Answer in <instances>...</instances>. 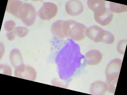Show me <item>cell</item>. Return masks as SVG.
<instances>
[{"label":"cell","mask_w":127,"mask_h":95,"mask_svg":"<svg viewBox=\"0 0 127 95\" xmlns=\"http://www.w3.org/2000/svg\"><path fill=\"white\" fill-rule=\"evenodd\" d=\"M65 34L75 41H80L86 36L87 28L85 25L72 20L64 21Z\"/></svg>","instance_id":"obj_1"},{"label":"cell","mask_w":127,"mask_h":95,"mask_svg":"<svg viewBox=\"0 0 127 95\" xmlns=\"http://www.w3.org/2000/svg\"><path fill=\"white\" fill-rule=\"evenodd\" d=\"M37 16L35 8L32 4L23 2L16 17L20 19L26 25L30 27L35 23Z\"/></svg>","instance_id":"obj_2"},{"label":"cell","mask_w":127,"mask_h":95,"mask_svg":"<svg viewBox=\"0 0 127 95\" xmlns=\"http://www.w3.org/2000/svg\"><path fill=\"white\" fill-rule=\"evenodd\" d=\"M14 75L16 77L31 81H35L37 73L35 69L24 63L15 68Z\"/></svg>","instance_id":"obj_3"},{"label":"cell","mask_w":127,"mask_h":95,"mask_svg":"<svg viewBox=\"0 0 127 95\" xmlns=\"http://www.w3.org/2000/svg\"><path fill=\"white\" fill-rule=\"evenodd\" d=\"M57 6L51 2H45L38 12L39 17L43 20H50L57 14Z\"/></svg>","instance_id":"obj_4"},{"label":"cell","mask_w":127,"mask_h":95,"mask_svg":"<svg viewBox=\"0 0 127 95\" xmlns=\"http://www.w3.org/2000/svg\"><path fill=\"white\" fill-rule=\"evenodd\" d=\"M122 63V60L118 58L114 59L109 62L106 70V80L118 79Z\"/></svg>","instance_id":"obj_5"},{"label":"cell","mask_w":127,"mask_h":95,"mask_svg":"<svg viewBox=\"0 0 127 95\" xmlns=\"http://www.w3.org/2000/svg\"><path fill=\"white\" fill-rule=\"evenodd\" d=\"M93 12L95 21L103 26L108 25L113 19V13L106 7Z\"/></svg>","instance_id":"obj_6"},{"label":"cell","mask_w":127,"mask_h":95,"mask_svg":"<svg viewBox=\"0 0 127 95\" xmlns=\"http://www.w3.org/2000/svg\"><path fill=\"white\" fill-rule=\"evenodd\" d=\"M65 10L69 16H77L83 12L84 6L82 2L79 0H71L67 2L65 4Z\"/></svg>","instance_id":"obj_7"},{"label":"cell","mask_w":127,"mask_h":95,"mask_svg":"<svg viewBox=\"0 0 127 95\" xmlns=\"http://www.w3.org/2000/svg\"><path fill=\"white\" fill-rule=\"evenodd\" d=\"M86 62L88 65H95L100 63L102 59V55L98 50L93 49L87 51L85 54Z\"/></svg>","instance_id":"obj_8"},{"label":"cell","mask_w":127,"mask_h":95,"mask_svg":"<svg viewBox=\"0 0 127 95\" xmlns=\"http://www.w3.org/2000/svg\"><path fill=\"white\" fill-rule=\"evenodd\" d=\"M64 22V21L63 20H58L52 25L51 27L52 33L58 39H63L66 37L65 34Z\"/></svg>","instance_id":"obj_9"},{"label":"cell","mask_w":127,"mask_h":95,"mask_svg":"<svg viewBox=\"0 0 127 95\" xmlns=\"http://www.w3.org/2000/svg\"><path fill=\"white\" fill-rule=\"evenodd\" d=\"M107 91L106 83L103 81H95L91 86L90 92L91 94L94 95H103Z\"/></svg>","instance_id":"obj_10"},{"label":"cell","mask_w":127,"mask_h":95,"mask_svg":"<svg viewBox=\"0 0 127 95\" xmlns=\"http://www.w3.org/2000/svg\"><path fill=\"white\" fill-rule=\"evenodd\" d=\"M23 2L17 0H8L6 8V10L8 13L16 17L20 7Z\"/></svg>","instance_id":"obj_11"},{"label":"cell","mask_w":127,"mask_h":95,"mask_svg":"<svg viewBox=\"0 0 127 95\" xmlns=\"http://www.w3.org/2000/svg\"><path fill=\"white\" fill-rule=\"evenodd\" d=\"M10 58L12 65L15 68L24 63L22 56L18 49H12L10 53Z\"/></svg>","instance_id":"obj_12"},{"label":"cell","mask_w":127,"mask_h":95,"mask_svg":"<svg viewBox=\"0 0 127 95\" xmlns=\"http://www.w3.org/2000/svg\"><path fill=\"white\" fill-rule=\"evenodd\" d=\"M87 3L89 9L95 12L106 7V1L103 0H89Z\"/></svg>","instance_id":"obj_13"},{"label":"cell","mask_w":127,"mask_h":95,"mask_svg":"<svg viewBox=\"0 0 127 95\" xmlns=\"http://www.w3.org/2000/svg\"><path fill=\"white\" fill-rule=\"evenodd\" d=\"M109 6V9L112 12L121 13L127 11V6L124 4L110 2Z\"/></svg>","instance_id":"obj_14"},{"label":"cell","mask_w":127,"mask_h":95,"mask_svg":"<svg viewBox=\"0 0 127 95\" xmlns=\"http://www.w3.org/2000/svg\"><path fill=\"white\" fill-rule=\"evenodd\" d=\"M114 41L115 38L113 34L108 31L104 30L101 39V43L102 42L108 45H111L114 43Z\"/></svg>","instance_id":"obj_15"},{"label":"cell","mask_w":127,"mask_h":95,"mask_svg":"<svg viewBox=\"0 0 127 95\" xmlns=\"http://www.w3.org/2000/svg\"><path fill=\"white\" fill-rule=\"evenodd\" d=\"M16 35L20 37H24L27 35L29 32V30L27 28L24 27H18L14 29Z\"/></svg>","instance_id":"obj_16"},{"label":"cell","mask_w":127,"mask_h":95,"mask_svg":"<svg viewBox=\"0 0 127 95\" xmlns=\"http://www.w3.org/2000/svg\"><path fill=\"white\" fill-rule=\"evenodd\" d=\"M118 79H115L114 80H106V86H107V91L109 92L114 94L116 89V85Z\"/></svg>","instance_id":"obj_17"},{"label":"cell","mask_w":127,"mask_h":95,"mask_svg":"<svg viewBox=\"0 0 127 95\" xmlns=\"http://www.w3.org/2000/svg\"><path fill=\"white\" fill-rule=\"evenodd\" d=\"M127 43V41L126 39L120 41L118 43L117 47V51H118V53L122 54H124Z\"/></svg>","instance_id":"obj_18"},{"label":"cell","mask_w":127,"mask_h":95,"mask_svg":"<svg viewBox=\"0 0 127 95\" xmlns=\"http://www.w3.org/2000/svg\"><path fill=\"white\" fill-rule=\"evenodd\" d=\"M16 24L15 22L12 20H9L7 21L4 24V28L5 30L8 32L13 31L14 29Z\"/></svg>","instance_id":"obj_19"},{"label":"cell","mask_w":127,"mask_h":95,"mask_svg":"<svg viewBox=\"0 0 127 95\" xmlns=\"http://www.w3.org/2000/svg\"><path fill=\"white\" fill-rule=\"evenodd\" d=\"M6 36H7L8 40L9 41H12L14 40V39H15V36H16V34H15L14 31V29L13 31L8 32L6 34Z\"/></svg>","instance_id":"obj_20"}]
</instances>
